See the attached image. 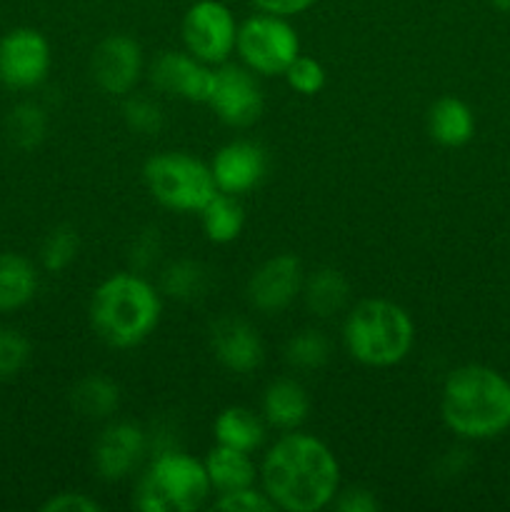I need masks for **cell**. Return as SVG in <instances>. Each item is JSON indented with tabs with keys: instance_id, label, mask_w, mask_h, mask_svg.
I'll list each match as a JSON object with an SVG mask.
<instances>
[{
	"instance_id": "1",
	"label": "cell",
	"mask_w": 510,
	"mask_h": 512,
	"mask_svg": "<svg viewBox=\"0 0 510 512\" xmlns=\"http://www.w3.org/2000/svg\"><path fill=\"white\" fill-rule=\"evenodd\" d=\"M258 478L278 510L318 512L338 495L340 463L320 438L288 430L268 448Z\"/></svg>"
},
{
	"instance_id": "2",
	"label": "cell",
	"mask_w": 510,
	"mask_h": 512,
	"mask_svg": "<svg viewBox=\"0 0 510 512\" xmlns=\"http://www.w3.org/2000/svg\"><path fill=\"white\" fill-rule=\"evenodd\" d=\"M440 415L458 438H498L510 428V380L488 365H460L445 378Z\"/></svg>"
},
{
	"instance_id": "3",
	"label": "cell",
	"mask_w": 510,
	"mask_h": 512,
	"mask_svg": "<svg viewBox=\"0 0 510 512\" xmlns=\"http://www.w3.org/2000/svg\"><path fill=\"white\" fill-rule=\"evenodd\" d=\"M163 315V293L143 273L125 270L105 278L90 298V328L110 348L128 350L155 333Z\"/></svg>"
},
{
	"instance_id": "4",
	"label": "cell",
	"mask_w": 510,
	"mask_h": 512,
	"mask_svg": "<svg viewBox=\"0 0 510 512\" xmlns=\"http://www.w3.org/2000/svg\"><path fill=\"white\" fill-rule=\"evenodd\" d=\"M415 343V323L403 305L383 298L360 300L343 323V345L365 368L403 363Z\"/></svg>"
},
{
	"instance_id": "5",
	"label": "cell",
	"mask_w": 510,
	"mask_h": 512,
	"mask_svg": "<svg viewBox=\"0 0 510 512\" xmlns=\"http://www.w3.org/2000/svg\"><path fill=\"white\" fill-rule=\"evenodd\" d=\"M213 493L203 460L185 450H163L135 485L133 505L143 512H193Z\"/></svg>"
},
{
	"instance_id": "6",
	"label": "cell",
	"mask_w": 510,
	"mask_h": 512,
	"mask_svg": "<svg viewBox=\"0 0 510 512\" xmlns=\"http://www.w3.org/2000/svg\"><path fill=\"white\" fill-rule=\"evenodd\" d=\"M143 180L153 200L175 213H200L218 193L210 165L183 150H163L145 160Z\"/></svg>"
},
{
	"instance_id": "7",
	"label": "cell",
	"mask_w": 510,
	"mask_h": 512,
	"mask_svg": "<svg viewBox=\"0 0 510 512\" xmlns=\"http://www.w3.org/2000/svg\"><path fill=\"white\" fill-rule=\"evenodd\" d=\"M235 50L245 68L263 78H273L283 75L300 55V35L290 25V18L255 13L238 25Z\"/></svg>"
},
{
	"instance_id": "8",
	"label": "cell",
	"mask_w": 510,
	"mask_h": 512,
	"mask_svg": "<svg viewBox=\"0 0 510 512\" xmlns=\"http://www.w3.org/2000/svg\"><path fill=\"white\" fill-rule=\"evenodd\" d=\"M185 50L208 65H223L235 50L238 20L220 0H195L180 23Z\"/></svg>"
},
{
	"instance_id": "9",
	"label": "cell",
	"mask_w": 510,
	"mask_h": 512,
	"mask_svg": "<svg viewBox=\"0 0 510 512\" xmlns=\"http://www.w3.org/2000/svg\"><path fill=\"white\" fill-rule=\"evenodd\" d=\"M208 105L230 128H250L263 115L265 95L253 70H248L245 65L223 63L215 70Z\"/></svg>"
},
{
	"instance_id": "10",
	"label": "cell",
	"mask_w": 510,
	"mask_h": 512,
	"mask_svg": "<svg viewBox=\"0 0 510 512\" xmlns=\"http://www.w3.org/2000/svg\"><path fill=\"white\" fill-rule=\"evenodd\" d=\"M50 63V43L40 30L13 28L0 38V83L8 88H38L48 78Z\"/></svg>"
},
{
	"instance_id": "11",
	"label": "cell",
	"mask_w": 510,
	"mask_h": 512,
	"mask_svg": "<svg viewBox=\"0 0 510 512\" xmlns=\"http://www.w3.org/2000/svg\"><path fill=\"white\" fill-rule=\"evenodd\" d=\"M305 270L295 255L280 253L260 263L245 285L250 308L263 315H278L288 310L303 293Z\"/></svg>"
},
{
	"instance_id": "12",
	"label": "cell",
	"mask_w": 510,
	"mask_h": 512,
	"mask_svg": "<svg viewBox=\"0 0 510 512\" xmlns=\"http://www.w3.org/2000/svg\"><path fill=\"white\" fill-rule=\"evenodd\" d=\"M143 48L125 33H113L95 45L90 55V75L108 95H130L143 75Z\"/></svg>"
},
{
	"instance_id": "13",
	"label": "cell",
	"mask_w": 510,
	"mask_h": 512,
	"mask_svg": "<svg viewBox=\"0 0 510 512\" xmlns=\"http://www.w3.org/2000/svg\"><path fill=\"white\" fill-rule=\"evenodd\" d=\"M148 453V435L130 420L108 423L93 445V468L105 483H118L135 473Z\"/></svg>"
},
{
	"instance_id": "14",
	"label": "cell",
	"mask_w": 510,
	"mask_h": 512,
	"mask_svg": "<svg viewBox=\"0 0 510 512\" xmlns=\"http://www.w3.org/2000/svg\"><path fill=\"white\" fill-rule=\"evenodd\" d=\"M150 83L165 95L188 103H208L213 93L215 70L188 50H163L150 65Z\"/></svg>"
},
{
	"instance_id": "15",
	"label": "cell",
	"mask_w": 510,
	"mask_h": 512,
	"mask_svg": "<svg viewBox=\"0 0 510 512\" xmlns=\"http://www.w3.org/2000/svg\"><path fill=\"white\" fill-rule=\"evenodd\" d=\"M268 170V155L253 140H230L210 160L218 193H228L240 198L258 188Z\"/></svg>"
},
{
	"instance_id": "16",
	"label": "cell",
	"mask_w": 510,
	"mask_h": 512,
	"mask_svg": "<svg viewBox=\"0 0 510 512\" xmlns=\"http://www.w3.org/2000/svg\"><path fill=\"white\" fill-rule=\"evenodd\" d=\"M210 348L223 368L230 373L248 375L265 360V343L258 330L243 318L225 315L210 328Z\"/></svg>"
},
{
	"instance_id": "17",
	"label": "cell",
	"mask_w": 510,
	"mask_h": 512,
	"mask_svg": "<svg viewBox=\"0 0 510 512\" xmlns=\"http://www.w3.org/2000/svg\"><path fill=\"white\" fill-rule=\"evenodd\" d=\"M310 413V398L295 378H278L263 393V418L268 428L288 433L298 430Z\"/></svg>"
},
{
	"instance_id": "18",
	"label": "cell",
	"mask_w": 510,
	"mask_h": 512,
	"mask_svg": "<svg viewBox=\"0 0 510 512\" xmlns=\"http://www.w3.org/2000/svg\"><path fill=\"white\" fill-rule=\"evenodd\" d=\"M265 430H268V423L263 415L245 405H230V408L220 410L215 418L213 438L218 445H228V448L253 455L255 450L263 448Z\"/></svg>"
},
{
	"instance_id": "19",
	"label": "cell",
	"mask_w": 510,
	"mask_h": 512,
	"mask_svg": "<svg viewBox=\"0 0 510 512\" xmlns=\"http://www.w3.org/2000/svg\"><path fill=\"white\" fill-rule=\"evenodd\" d=\"M428 133L443 148H460L475 135V115L468 103L445 95L428 110Z\"/></svg>"
},
{
	"instance_id": "20",
	"label": "cell",
	"mask_w": 510,
	"mask_h": 512,
	"mask_svg": "<svg viewBox=\"0 0 510 512\" xmlns=\"http://www.w3.org/2000/svg\"><path fill=\"white\" fill-rule=\"evenodd\" d=\"M203 463L215 493L248 488V485H255V480H258V468H255L250 453L228 448V445L215 443V448L210 450Z\"/></svg>"
},
{
	"instance_id": "21",
	"label": "cell",
	"mask_w": 510,
	"mask_h": 512,
	"mask_svg": "<svg viewBox=\"0 0 510 512\" xmlns=\"http://www.w3.org/2000/svg\"><path fill=\"white\" fill-rule=\"evenodd\" d=\"M38 293V270L18 253H0V313L25 308Z\"/></svg>"
},
{
	"instance_id": "22",
	"label": "cell",
	"mask_w": 510,
	"mask_h": 512,
	"mask_svg": "<svg viewBox=\"0 0 510 512\" xmlns=\"http://www.w3.org/2000/svg\"><path fill=\"white\" fill-rule=\"evenodd\" d=\"M70 405L78 415L88 420H105L118 410L120 388L108 375H85L70 390Z\"/></svg>"
},
{
	"instance_id": "23",
	"label": "cell",
	"mask_w": 510,
	"mask_h": 512,
	"mask_svg": "<svg viewBox=\"0 0 510 512\" xmlns=\"http://www.w3.org/2000/svg\"><path fill=\"white\" fill-rule=\"evenodd\" d=\"M305 305L315 318H330L348 305L350 285L345 275L335 268H320L303 283Z\"/></svg>"
},
{
	"instance_id": "24",
	"label": "cell",
	"mask_w": 510,
	"mask_h": 512,
	"mask_svg": "<svg viewBox=\"0 0 510 512\" xmlns=\"http://www.w3.org/2000/svg\"><path fill=\"white\" fill-rule=\"evenodd\" d=\"M203 233L210 243L228 245L240 238L245 228V210L235 195L215 193L213 200L200 210Z\"/></svg>"
},
{
	"instance_id": "25",
	"label": "cell",
	"mask_w": 510,
	"mask_h": 512,
	"mask_svg": "<svg viewBox=\"0 0 510 512\" xmlns=\"http://www.w3.org/2000/svg\"><path fill=\"white\" fill-rule=\"evenodd\" d=\"M5 133L10 143L20 150L38 148L48 133V115L38 103H18L8 113L5 120Z\"/></svg>"
},
{
	"instance_id": "26",
	"label": "cell",
	"mask_w": 510,
	"mask_h": 512,
	"mask_svg": "<svg viewBox=\"0 0 510 512\" xmlns=\"http://www.w3.org/2000/svg\"><path fill=\"white\" fill-rule=\"evenodd\" d=\"M205 285H208V273L195 260H175L160 275V293L180 303L200 298L205 293Z\"/></svg>"
},
{
	"instance_id": "27",
	"label": "cell",
	"mask_w": 510,
	"mask_h": 512,
	"mask_svg": "<svg viewBox=\"0 0 510 512\" xmlns=\"http://www.w3.org/2000/svg\"><path fill=\"white\" fill-rule=\"evenodd\" d=\"M285 363L298 370H320L330 360V340L320 330L305 328L285 343Z\"/></svg>"
},
{
	"instance_id": "28",
	"label": "cell",
	"mask_w": 510,
	"mask_h": 512,
	"mask_svg": "<svg viewBox=\"0 0 510 512\" xmlns=\"http://www.w3.org/2000/svg\"><path fill=\"white\" fill-rule=\"evenodd\" d=\"M80 250V235L78 230L70 228V225H58L48 233V238L43 240V248H40V263L48 273H63L65 268L73 265V260L78 258Z\"/></svg>"
},
{
	"instance_id": "29",
	"label": "cell",
	"mask_w": 510,
	"mask_h": 512,
	"mask_svg": "<svg viewBox=\"0 0 510 512\" xmlns=\"http://www.w3.org/2000/svg\"><path fill=\"white\" fill-rule=\"evenodd\" d=\"M123 118L133 133L155 135L163 130V108L145 95H130L123 105Z\"/></svg>"
},
{
	"instance_id": "30",
	"label": "cell",
	"mask_w": 510,
	"mask_h": 512,
	"mask_svg": "<svg viewBox=\"0 0 510 512\" xmlns=\"http://www.w3.org/2000/svg\"><path fill=\"white\" fill-rule=\"evenodd\" d=\"M283 78L288 80L290 88L300 95H318L320 90L325 88V80H328V73H325L323 63L310 55H298L293 63L288 65V70L283 73Z\"/></svg>"
},
{
	"instance_id": "31",
	"label": "cell",
	"mask_w": 510,
	"mask_h": 512,
	"mask_svg": "<svg viewBox=\"0 0 510 512\" xmlns=\"http://www.w3.org/2000/svg\"><path fill=\"white\" fill-rule=\"evenodd\" d=\"M30 343L23 333L0 328V380H10L28 365Z\"/></svg>"
},
{
	"instance_id": "32",
	"label": "cell",
	"mask_w": 510,
	"mask_h": 512,
	"mask_svg": "<svg viewBox=\"0 0 510 512\" xmlns=\"http://www.w3.org/2000/svg\"><path fill=\"white\" fill-rule=\"evenodd\" d=\"M215 508L225 512H273L278 510L273 505V500L265 495L263 488H255V485H248V488L230 490V493H218L215 498Z\"/></svg>"
},
{
	"instance_id": "33",
	"label": "cell",
	"mask_w": 510,
	"mask_h": 512,
	"mask_svg": "<svg viewBox=\"0 0 510 512\" xmlns=\"http://www.w3.org/2000/svg\"><path fill=\"white\" fill-rule=\"evenodd\" d=\"M160 230L158 228H145L143 233L135 235L133 245H130V265H133L135 273H145L148 268H153L155 260L160 258Z\"/></svg>"
},
{
	"instance_id": "34",
	"label": "cell",
	"mask_w": 510,
	"mask_h": 512,
	"mask_svg": "<svg viewBox=\"0 0 510 512\" xmlns=\"http://www.w3.org/2000/svg\"><path fill=\"white\" fill-rule=\"evenodd\" d=\"M43 512H100L103 505L95 498H90L88 493H80V490H68V493L50 495L43 505H40Z\"/></svg>"
},
{
	"instance_id": "35",
	"label": "cell",
	"mask_w": 510,
	"mask_h": 512,
	"mask_svg": "<svg viewBox=\"0 0 510 512\" xmlns=\"http://www.w3.org/2000/svg\"><path fill=\"white\" fill-rule=\"evenodd\" d=\"M333 508L338 512H375L380 510V500L375 498L373 490L355 485V488L338 490L333 500Z\"/></svg>"
},
{
	"instance_id": "36",
	"label": "cell",
	"mask_w": 510,
	"mask_h": 512,
	"mask_svg": "<svg viewBox=\"0 0 510 512\" xmlns=\"http://www.w3.org/2000/svg\"><path fill=\"white\" fill-rule=\"evenodd\" d=\"M260 13L280 15V18H293V15L305 13L313 8L318 0H250Z\"/></svg>"
},
{
	"instance_id": "37",
	"label": "cell",
	"mask_w": 510,
	"mask_h": 512,
	"mask_svg": "<svg viewBox=\"0 0 510 512\" xmlns=\"http://www.w3.org/2000/svg\"><path fill=\"white\" fill-rule=\"evenodd\" d=\"M493 3L495 10H500V13H510V0H490Z\"/></svg>"
}]
</instances>
